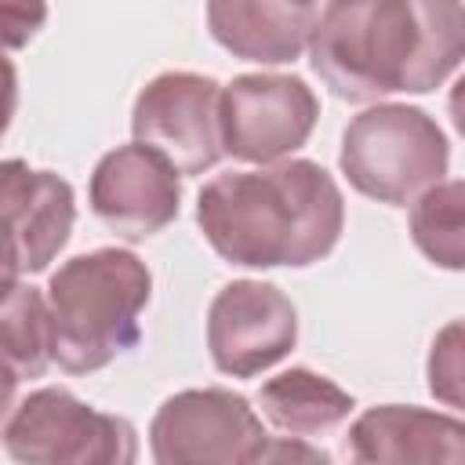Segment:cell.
Here are the masks:
<instances>
[{
  "label": "cell",
  "instance_id": "obj_17",
  "mask_svg": "<svg viewBox=\"0 0 465 465\" xmlns=\"http://www.w3.org/2000/svg\"><path fill=\"white\" fill-rule=\"evenodd\" d=\"M425 381L436 403L465 411V316L436 331L425 360Z\"/></svg>",
  "mask_w": 465,
  "mask_h": 465
},
{
  "label": "cell",
  "instance_id": "obj_15",
  "mask_svg": "<svg viewBox=\"0 0 465 465\" xmlns=\"http://www.w3.org/2000/svg\"><path fill=\"white\" fill-rule=\"evenodd\" d=\"M0 349L7 367V396L15 381L40 378L54 360V338H51V309L47 298L29 283L4 287V309H0Z\"/></svg>",
  "mask_w": 465,
  "mask_h": 465
},
{
  "label": "cell",
  "instance_id": "obj_10",
  "mask_svg": "<svg viewBox=\"0 0 465 465\" xmlns=\"http://www.w3.org/2000/svg\"><path fill=\"white\" fill-rule=\"evenodd\" d=\"M87 196L94 218L109 232L138 243L163 232L178 218L182 171L145 142L116 145L94 163Z\"/></svg>",
  "mask_w": 465,
  "mask_h": 465
},
{
  "label": "cell",
  "instance_id": "obj_12",
  "mask_svg": "<svg viewBox=\"0 0 465 465\" xmlns=\"http://www.w3.org/2000/svg\"><path fill=\"white\" fill-rule=\"evenodd\" d=\"M345 447L363 465H465V421L425 407L385 403L352 421Z\"/></svg>",
  "mask_w": 465,
  "mask_h": 465
},
{
  "label": "cell",
  "instance_id": "obj_3",
  "mask_svg": "<svg viewBox=\"0 0 465 465\" xmlns=\"http://www.w3.org/2000/svg\"><path fill=\"white\" fill-rule=\"evenodd\" d=\"M153 294L149 265L124 247L73 254L47 280L54 363L94 374L142 341V309Z\"/></svg>",
  "mask_w": 465,
  "mask_h": 465
},
{
  "label": "cell",
  "instance_id": "obj_6",
  "mask_svg": "<svg viewBox=\"0 0 465 465\" xmlns=\"http://www.w3.org/2000/svg\"><path fill=\"white\" fill-rule=\"evenodd\" d=\"M269 432L258 411L232 389H182L149 421V450L160 465L265 461Z\"/></svg>",
  "mask_w": 465,
  "mask_h": 465
},
{
  "label": "cell",
  "instance_id": "obj_4",
  "mask_svg": "<svg viewBox=\"0 0 465 465\" xmlns=\"http://www.w3.org/2000/svg\"><path fill=\"white\" fill-rule=\"evenodd\" d=\"M338 167L360 196L407 207L429 185L443 182L450 167V145L443 127L425 109L378 102L349 120Z\"/></svg>",
  "mask_w": 465,
  "mask_h": 465
},
{
  "label": "cell",
  "instance_id": "obj_14",
  "mask_svg": "<svg viewBox=\"0 0 465 465\" xmlns=\"http://www.w3.org/2000/svg\"><path fill=\"white\" fill-rule=\"evenodd\" d=\"M262 418L287 436H320L352 414V396L309 367H291L258 389Z\"/></svg>",
  "mask_w": 465,
  "mask_h": 465
},
{
  "label": "cell",
  "instance_id": "obj_16",
  "mask_svg": "<svg viewBox=\"0 0 465 465\" xmlns=\"http://www.w3.org/2000/svg\"><path fill=\"white\" fill-rule=\"evenodd\" d=\"M411 240L436 265L465 272V182H436L411 203Z\"/></svg>",
  "mask_w": 465,
  "mask_h": 465
},
{
  "label": "cell",
  "instance_id": "obj_13",
  "mask_svg": "<svg viewBox=\"0 0 465 465\" xmlns=\"http://www.w3.org/2000/svg\"><path fill=\"white\" fill-rule=\"evenodd\" d=\"M316 0H207V29L232 58L283 65L309 51Z\"/></svg>",
  "mask_w": 465,
  "mask_h": 465
},
{
  "label": "cell",
  "instance_id": "obj_1",
  "mask_svg": "<svg viewBox=\"0 0 465 465\" xmlns=\"http://www.w3.org/2000/svg\"><path fill=\"white\" fill-rule=\"evenodd\" d=\"M309 62L345 102L429 94L465 62V0H327Z\"/></svg>",
  "mask_w": 465,
  "mask_h": 465
},
{
  "label": "cell",
  "instance_id": "obj_18",
  "mask_svg": "<svg viewBox=\"0 0 465 465\" xmlns=\"http://www.w3.org/2000/svg\"><path fill=\"white\" fill-rule=\"evenodd\" d=\"M47 18L44 0H0V22H4V44L7 51L25 47Z\"/></svg>",
  "mask_w": 465,
  "mask_h": 465
},
{
  "label": "cell",
  "instance_id": "obj_11",
  "mask_svg": "<svg viewBox=\"0 0 465 465\" xmlns=\"http://www.w3.org/2000/svg\"><path fill=\"white\" fill-rule=\"evenodd\" d=\"M4 211V287L25 272H44L69 243L76 222L73 185L54 171H33L22 160L0 163Z\"/></svg>",
  "mask_w": 465,
  "mask_h": 465
},
{
  "label": "cell",
  "instance_id": "obj_7",
  "mask_svg": "<svg viewBox=\"0 0 465 465\" xmlns=\"http://www.w3.org/2000/svg\"><path fill=\"white\" fill-rule=\"evenodd\" d=\"M131 134L160 149L182 174H203L222 156V84L189 73L167 69L153 76L131 109Z\"/></svg>",
  "mask_w": 465,
  "mask_h": 465
},
{
  "label": "cell",
  "instance_id": "obj_20",
  "mask_svg": "<svg viewBox=\"0 0 465 465\" xmlns=\"http://www.w3.org/2000/svg\"><path fill=\"white\" fill-rule=\"evenodd\" d=\"M447 109H450V124H454V131L465 138V73H461V76H458V84L450 87Z\"/></svg>",
  "mask_w": 465,
  "mask_h": 465
},
{
  "label": "cell",
  "instance_id": "obj_5",
  "mask_svg": "<svg viewBox=\"0 0 465 465\" xmlns=\"http://www.w3.org/2000/svg\"><path fill=\"white\" fill-rule=\"evenodd\" d=\"M0 436L18 465H131L138 458V432L127 418L94 411L62 385L22 396Z\"/></svg>",
  "mask_w": 465,
  "mask_h": 465
},
{
  "label": "cell",
  "instance_id": "obj_2",
  "mask_svg": "<svg viewBox=\"0 0 465 465\" xmlns=\"http://www.w3.org/2000/svg\"><path fill=\"white\" fill-rule=\"evenodd\" d=\"M196 225L240 269H305L338 247L345 200L316 160H276L203 182Z\"/></svg>",
  "mask_w": 465,
  "mask_h": 465
},
{
  "label": "cell",
  "instance_id": "obj_8",
  "mask_svg": "<svg viewBox=\"0 0 465 465\" xmlns=\"http://www.w3.org/2000/svg\"><path fill=\"white\" fill-rule=\"evenodd\" d=\"M320 120L316 91L294 73H243L222 87V145L243 163L302 149Z\"/></svg>",
  "mask_w": 465,
  "mask_h": 465
},
{
  "label": "cell",
  "instance_id": "obj_19",
  "mask_svg": "<svg viewBox=\"0 0 465 465\" xmlns=\"http://www.w3.org/2000/svg\"><path fill=\"white\" fill-rule=\"evenodd\" d=\"M323 461L327 454L316 450V447H305V443H294V440H280L272 436L269 447H265V461Z\"/></svg>",
  "mask_w": 465,
  "mask_h": 465
},
{
  "label": "cell",
  "instance_id": "obj_9",
  "mask_svg": "<svg viewBox=\"0 0 465 465\" xmlns=\"http://www.w3.org/2000/svg\"><path fill=\"white\" fill-rule=\"evenodd\" d=\"M298 341L294 302L265 280L225 283L207 309V349L222 374L254 378L276 367Z\"/></svg>",
  "mask_w": 465,
  "mask_h": 465
}]
</instances>
